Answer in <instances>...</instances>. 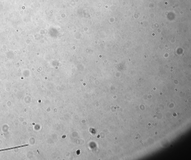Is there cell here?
Instances as JSON below:
<instances>
[{"instance_id":"obj_1","label":"cell","mask_w":191,"mask_h":160,"mask_svg":"<svg viewBox=\"0 0 191 160\" xmlns=\"http://www.w3.org/2000/svg\"><path fill=\"white\" fill-rule=\"evenodd\" d=\"M28 146V144H24L23 145L16 146V147H13L8 148L0 149V152L4 151H7L10 150H13V149L19 148L27 147Z\"/></svg>"}]
</instances>
